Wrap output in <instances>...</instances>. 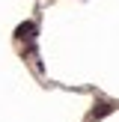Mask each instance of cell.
<instances>
[{"label":"cell","instance_id":"6da1fadb","mask_svg":"<svg viewBox=\"0 0 119 122\" xmlns=\"http://www.w3.org/2000/svg\"><path fill=\"white\" fill-rule=\"evenodd\" d=\"M15 39H21V42H33V39H36V21H24V24H18V27H15Z\"/></svg>","mask_w":119,"mask_h":122},{"label":"cell","instance_id":"7a4b0ae2","mask_svg":"<svg viewBox=\"0 0 119 122\" xmlns=\"http://www.w3.org/2000/svg\"><path fill=\"white\" fill-rule=\"evenodd\" d=\"M113 113V104L110 101H95V107H92V113H89V119H104V116H110Z\"/></svg>","mask_w":119,"mask_h":122}]
</instances>
